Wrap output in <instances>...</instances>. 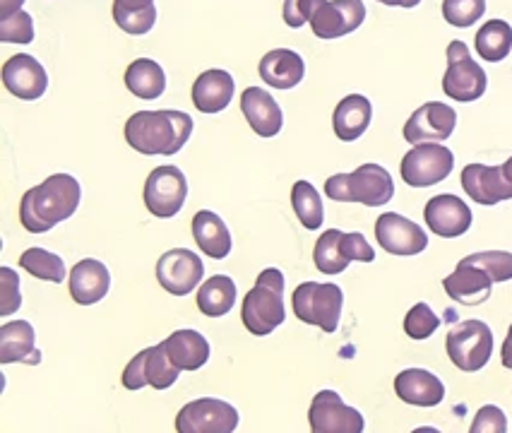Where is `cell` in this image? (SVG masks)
<instances>
[{"label": "cell", "mask_w": 512, "mask_h": 433, "mask_svg": "<svg viewBox=\"0 0 512 433\" xmlns=\"http://www.w3.org/2000/svg\"><path fill=\"white\" fill-rule=\"evenodd\" d=\"M193 135V116L186 111H138L125 123V142L145 157H174Z\"/></svg>", "instance_id": "1"}, {"label": "cell", "mask_w": 512, "mask_h": 433, "mask_svg": "<svg viewBox=\"0 0 512 433\" xmlns=\"http://www.w3.org/2000/svg\"><path fill=\"white\" fill-rule=\"evenodd\" d=\"M82 188L75 176L53 174L22 195L20 222L29 234H46L77 212Z\"/></svg>", "instance_id": "2"}, {"label": "cell", "mask_w": 512, "mask_h": 433, "mask_svg": "<svg viewBox=\"0 0 512 433\" xmlns=\"http://www.w3.org/2000/svg\"><path fill=\"white\" fill-rule=\"evenodd\" d=\"M241 320L250 335L265 337L287 320L284 306V275L277 268H267L258 275L255 287L243 299Z\"/></svg>", "instance_id": "3"}, {"label": "cell", "mask_w": 512, "mask_h": 433, "mask_svg": "<svg viewBox=\"0 0 512 433\" xmlns=\"http://www.w3.org/2000/svg\"><path fill=\"white\" fill-rule=\"evenodd\" d=\"M327 198L335 203H361L366 207L388 205L395 195V181L380 164H361L351 174H335L325 181Z\"/></svg>", "instance_id": "4"}, {"label": "cell", "mask_w": 512, "mask_h": 433, "mask_svg": "<svg viewBox=\"0 0 512 433\" xmlns=\"http://www.w3.org/2000/svg\"><path fill=\"white\" fill-rule=\"evenodd\" d=\"M291 306L301 323L315 325L323 332H335L342 318L344 292L337 284L303 282L291 294Z\"/></svg>", "instance_id": "5"}, {"label": "cell", "mask_w": 512, "mask_h": 433, "mask_svg": "<svg viewBox=\"0 0 512 433\" xmlns=\"http://www.w3.org/2000/svg\"><path fill=\"white\" fill-rule=\"evenodd\" d=\"M373 263L375 251L366 236L359 231L327 229L320 234L313 248V263L323 275H339L349 268V263Z\"/></svg>", "instance_id": "6"}, {"label": "cell", "mask_w": 512, "mask_h": 433, "mask_svg": "<svg viewBox=\"0 0 512 433\" xmlns=\"http://www.w3.org/2000/svg\"><path fill=\"white\" fill-rule=\"evenodd\" d=\"M445 56H448V70L443 75L445 97L462 104L476 102V99L484 97L488 77L484 68L472 58L469 46L464 41H450Z\"/></svg>", "instance_id": "7"}, {"label": "cell", "mask_w": 512, "mask_h": 433, "mask_svg": "<svg viewBox=\"0 0 512 433\" xmlns=\"http://www.w3.org/2000/svg\"><path fill=\"white\" fill-rule=\"evenodd\" d=\"M448 357L464 373H476L491 361L493 332L484 320H462L448 332Z\"/></svg>", "instance_id": "8"}, {"label": "cell", "mask_w": 512, "mask_h": 433, "mask_svg": "<svg viewBox=\"0 0 512 433\" xmlns=\"http://www.w3.org/2000/svg\"><path fill=\"white\" fill-rule=\"evenodd\" d=\"M455 169V154L440 142L414 145L400 164L402 181L412 188H431L445 181Z\"/></svg>", "instance_id": "9"}, {"label": "cell", "mask_w": 512, "mask_h": 433, "mask_svg": "<svg viewBox=\"0 0 512 433\" xmlns=\"http://www.w3.org/2000/svg\"><path fill=\"white\" fill-rule=\"evenodd\" d=\"M366 20L363 0H313L308 25L318 39H339L356 32Z\"/></svg>", "instance_id": "10"}, {"label": "cell", "mask_w": 512, "mask_h": 433, "mask_svg": "<svg viewBox=\"0 0 512 433\" xmlns=\"http://www.w3.org/2000/svg\"><path fill=\"white\" fill-rule=\"evenodd\" d=\"M145 205L154 217L171 219L183 210L188 198V179L178 166H157L145 181Z\"/></svg>", "instance_id": "11"}, {"label": "cell", "mask_w": 512, "mask_h": 433, "mask_svg": "<svg viewBox=\"0 0 512 433\" xmlns=\"http://www.w3.org/2000/svg\"><path fill=\"white\" fill-rule=\"evenodd\" d=\"M178 373L181 369L169 359L164 344H157V347L142 349L128 361L123 371V388L140 390L150 385L154 390H166L178 381Z\"/></svg>", "instance_id": "12"}, {"label": "cell", "mask_w": 512, "mask_h": 433, "mask_svg": "<svg viewBox=\"0 0 512 433\" xmlns=\"http://www.w3.org/2000/svg\"><path fill=\"white\" fill-rule=\"evenodd\" d=\"M236 429V407L217 397H200L176 414L178 433H234Z\"/></svg>", "instance_id": "13"}, {"label": "cell", "mask_w": 512, "mask_h": 433, "mask_svg": "<svg viewBox=\"0 0 512 433\" xmlns=\"http://www.w3.org/2000/svg\"><path fill=\"white\" fill-rule=\"evenodd\" d=\"M313 433H361L366 429L359 409L349 407L335 390H320L308 409Z\"/></svg>", "instance_id": "14"}, {"label": "cell", "mask_w": 512, "mask_h": 433, "mask_svg": "<svg viewBox=\"0 0 512 433\" xmlns=\"http://www.w3.org/2000/svg\"><path fill=\"white\" fill-rule=\"evenodd\" d=\"M202 275H205V265L200 255L188 248L166 251L157 263V282L174 296L193 294V289L200 287Z\"/></svg>", "instance_id": "15"}, {"label": "cell", "mask_w": 512, "mask_h": 433, "mask_svg": "<svg viewBox=\"0 0 512 433\" xmlns=\"http://www.w3.org/2000/svg\"><path fill=\"white\" fill-rule=\"evenodd\" d=\"M457 114L455 109L443 102H428L409 116L404 123V140L409 145H424V142H443L455 133Z\"/></svg>", "instance_id": "16"}, {"label": "cell", "mask_w": 512, "mask_h": 433, "mask_svg": "<svg viewBox=\"0 0 512 433\" xmlns=\"http://www.w3.org/2000/svg\"><path fill=\"white\" fill-rule=\"evenodd\" d=\"M375 239H378V246L390 255H419L428 246L426 231L412 219L397 215V212H383L378 217Z\"/></svg>", "instance_id": "17"}, {"label": "cell", "mask_w": 512, "mask_h": 433, "mask_svg": "<svg viewBox=\"0 0 512 433\" xmlns=\"http://www.w3.org/2000/svg\"><path fill=\"white\" fill-rule=\"evenodd\" d=\"M3 85L22 102H37L49 90V75L37 58L29 53H17L3 65Z\"/></svg>", "instance_id": "18"}, {"label": "cell", "mask_w": 512, "mask_h": 433, "mask_svg": "<svg viewBox=\"0 0 512 433\" xmlns=\"http://www.w3.org/2000/svg\"><path fill=\"white\" fill-rule=\"evenodd\" d=\"M424 219L428 229H431L433 234L443 236V239H457V236L467 234L474 222L469 205L464 203L462 198L450 193L436 195V198L428 200Z\"/></svg>", "instance_id": "19"}, {"label": "cell", "mask_w": 512, "mask_h": 433, "mask_svg": "<svg viewBox=\"0 0 512 433\" xmlns=\"http://www.w3.org/2000/svg\"><path fill=\"white\" fill-rule=\"evenodd\" d=\"M241 111L246 116L248 126L260 138H275L284 126V114L279 109L277 99L263 87H248L241 94Z\"/></svg>", "instance_id": "20"}, {"label": "cell", "mask_w": 512, "mask_h": 433, "mask_svg": "<svg viewBox=\"0 0 512 433\" xmlns=\"http://www.w3.org/2000/svg\"><path fill=\"white\" fill-rule=\"evenodd\" d=\"M493 284L496 282L491 280V275H488L486 270L460 260V263H457V270L443 280V289L452 301H457V304L479 306L491 299Z\"/></svg>", "instance_id": "21"}, {"label": "cell", "mask_w": 512, "mask_h": 433, "mask_svg": "<svg viewBox=\"0 0 512 433\" xmlns=\"http://www.w3.org/2000/svg\"><path fill=\"white\" fill-rule=\"evenodd\" d=\"M0 364H41L37 332H34L29 320H13V323H5L0 328Z\"/></svg>", "instance_id": "22"}, {"label": "cell", "mask_w": 512, "mask_h": 433, "mask_svg": "<svg viewBox=\"0 0 512 433\" xmlns=\"http://www.w3.org/2000/svg\"><path fill=\"white\" fill-rule=\"evenodd\" d=\"M111 272L97 258H85L70 270V296L77 306H94L109 294Z\"/></svg>", "instance_id": "23"}, {"label": "cell", "mask_w": 512, "mask_h": 433, "mask_svg": "<svg viewBox=\"0 0 512 433\" xmlns=\"http://www.w3.org/2000/svg\"><path fill=\"white\" fill-rule=\"evenodd\" d=\"M236 92V82L231 73L226 70H205V73L195 77L193 92H190V99H193L195 109L200 114H222L226 106L231 104Z\"/></svg>", "instance_id": "24"}, {"label": "cell", "mask_w": 512, "mask_h": 433, "mask_svg": "<svg viewBox=\"0 0 512 433\" xmlns=\"http://www.w3.org/2000/svg\"><path fill=\"white\" fill-rule=\"evenodd\" d=\"M395 393L404 405L436 407L443 402L445 385L436 373L426 369H404L395 378Z\"/></svg>", "instance_id": "25"}, {"label": "cell", "mask_w": 512, "mask_h": 433, "mask_svg": "<svg viewBox=\"0 0 512 433\" xmlns=\"http://www.w3.org/2000/svg\"><path fill=\"white\" fill-rule=\"evenodd\" d=\"M258 73L275 90H294L306 75V63L296 51L275 49L260 58Z\"/></svg>", "instance_id": "26"}, {"label": "cell", "mask_w": 512, "mask_h": 433, "mask_svg": "<svg viewBox=\"0 0 512 433\" xmlns=\"http://www.w3.org/2000/svg\"><path fill=\"white\" fill-rule=\"evenodd\" d=\"M162 344L169 359L181 371H200L212 357L210 342L198 330H176Z\"/></svg>", "instance_id": "27"}, {"label": "cell", "mask_w": 512, "mask_h": 433, "mask_svg": "<svg viewBox=\"0 0 512 433\" xmlns=\"http://www.w3.org/2000/svg\"><path fill=\"white\" fill-rule=\"evenodd\" d=\"M193 239L198 243V248L205 255H210L214 260H224L226 255L234 248V241H231V231L224 224V219L212 210H200L195 212L193 224Z\"/></svg>", "instance_id": "28"}, {"label": "cell", "mask_w": 512, "mask_h": 433, "mask_svg": "<svg viewBox=\"0 0 512 433\" xmlns=\"http://www.w3.org/2000/svg\"><path fill=\"white\" fill-rule=\"evenodd\" d=\"M371 118L373 106L368 102V97L349 94L337 104L335 114H332V128H335V135L342 142H354L371 126Z\"/></svg>", "instance_id": "29"}, {"label": "cell", "mask_w": 512, "mask_h": 433, "mask_svg": "<svg viewBox=\"0 0 512 433\" xmlns=\"http://www.w3.org/2000/svg\"><path fill=\"white\" fill-rule=\"evenodd\" d=\"M462 188L476 205H498L503 203V188H500V176L498 166H486V164H467L462 169Z\"/></svg>", "instance_id": "30"}, {"label": "cell", "mask_w": 512, "mask_h": 433, "mask_svg": "<svg viewBox=\"0 0 512 433\" xmlns=\"http://www.w3.org/2000/svg\"><path fill=\"white\" fill-rule=\"evenodd\" d=\"M125 87L138 99H159L166 92L164 68L152 58H135L125 70Z\"/></svg>", "instance_id": "31"}, {"label": "cell", "mask_w": 512, "mask_h": 433, "mask_svg": "<svg viewBox=\"0 0 512 433\" xmlns=\"http://www.w3.org/2000/svg\"><path fill=\"white\" fill-rule=\"evenodd\" d=\"M113 20L125 34L142 37L152 32L157 22V8L154 0H113Z\"/></svg>", "instance_id": "32"}, {"label": "cell", "mask_w": 512, "mask_h": 433, "mask_svg": "<svg viewBox=\"0 0 512 433\" xmlns=\"http://www.w3.org/2000/svg\"><path fill=\"white\" fill-rule=\"evenodd\" d=\"M236 304V284L231 277L214 275L198 289V308L202 316L222 318Z\"/></svg>", "instance_id": "33"}, {"label": "cell", "mask_w": 512, "mask_h": 433, "mask_svg": "<svg viewBox=\"0 0 512 433\" xmlns=\"http://www.w3.org/2000/svg\"><path fill=\"white\" fill-rule=\"evenodd\" d=\"M476 53L488 63H500L512 51V27L505 20H488L476 32Z\"/></svg>", "instance_id": "34"}, {"label": "cell", "mask_w": 512, "mask_h": 433, "mask_svg": "<svg viewBox=\"0 0 512 433\" xmlns=\"http://www.w3.org/2000/svg\"><path fill=\"white\" fill-rule=\"evenodd\" d=\"M291 205H294L296 217L308 231H318L325 222V207L320 193L315 191L313 183L296 181L291 188Z\"/></svg>", "instance_id": "35"}, {"label": "cell", "mask_w": 512, "mask_h": 433, "mask_svg": "<svg viewBox=\"0 0 512 433\" xmlns=\"http://www.w3.org/2000/svg\"><path fill=\"white\" fill-rule=\"evenodd\" d=\"M20 268L27 270L32 277H37V280L53 284H61L65 275H68L61 255L46 251V248H27L20 255Z\"/></svg>", "instance_id": "36"}, {"label": "cell", "mask_w": 512, "mask_h": 433, "mask_svg": "<svg viewBox=\"0 0 512 433\" xmlns=\"http://www.w3.org/2000/svg\"><path fill=\"white\" fill-rule=\"evenodd\" d=\"M486 13V0H443V17L452 27H472Z\"/></svg>", "instance_id": "37"}, {"label": "cell", "mask_w": 512, "mask_h": 433, "mask_svg": "<svg viewBox=\"0 0 512 433\" xmlns=\"http://www.w3.org/2000/svg\"><path fill=\"white\" fill-rule=\"evenodd\" d=\"M464 263L476 265V268L486 270L493 282H510L512 280V253L508 251H484L462 258Z\"/></svg>", "instance_id": "38"}, {"label": "cell", "mask_w": 512, "mask_h": 433, "mask_svg": "<svg viewBox=\"0 0 512 433\" xmlns=\"http://www.w3.org/2000/svg\"><path fill=\"white\" fill-rule=\"evenodd\" d=\"M440 328V318L433 313V308L424 304H416L409 308L407 318H404V332H407L412 340H428Z\"/></svg>", "instance_id": "39"}, {"label": "cell", "mask_w": 512, "mask_h": 433, "mask_svg": "<svg viewBox=\"0 0 512 433\" xmlns=\"http://www.w3.org/2000/svg\"><path fill=\"white\" fill-rule=\"evenodd\" d=\"M0 41L5 44H32L34 41V20L25 10L0 20Z\"/></svg>", "instance_id": "40"}, {"label": "cell", "mask_w": 512, "mask_h": 433, "mask_svg": "<svg viewBox=\"0 0 512 433\" xmlns=\"http://www.w3.org/2000/svg\"><path fill=\"white\" fill-rule=\"evenodd\" d=\"M508 431V417L496 405H486L476 412V417L469 426V433H505Z\"/></svg>", "instance_id": "41"}, {"label": "cell", "mask_w": 512, "mask_h": 433, "mask_svg": "<svg viewBox=\"0 0 512 433\" xmlns=\"http://www.w3.org/2000/svg\"><path fill=\"white\" fill-rule=\"evenodd\" d=\"M0 280H3V299H0V316H13L17 308L22 306L20 277L15 275V270L0 268Z\"/></svg>", "instance_id": "42"}, {"label": "cell", "mask_w": 512, "mask_h": 433, "mask_svg": "<svg viewBox=\"0 0 512 433\" xmlns=\"http://www.w3.org/2000/svg\"><path fill=\"white\" fill-rule=\"evenodd\" d=\"M313 0H284V22L291 29H299L308 22V10H311Z\"/></svg>", "instance_id": "43"}, {"label": "cell", "mask_w": 512, "mask_h": 433, "mask_svg": "<svg viewBox=\"0 0 512 433\" xmlns=\"http://www.w3.org/2000/svg\"><path fill=\"white\" fill-rule=\"evenodd\" d=\"M498 176H500V188H503V198L512 200V157L508 162L498 166Z\"/></svg>", "instance_id": "44"}, {"label": "cell", "mask_w": 512, "mask_h": 433, "mask_svg": "<svg viewBox=\"0 0 512 433\" xmlns=\"http://www.w3.org/2000/svg\"><path fill=\"white\" fill-rule=\"evenodd\" d=\"M22 5H25V0H0V20L15 15L17 10H22Z\"/></svg>", "instance_id": "45"}, {"label": "cell", "mask_w": 512, "mask_h": 433, "mask_svg": "<svg viewBox=\"0 0 512 433\" xmlns=\"http://www.w3.org/2000/svg\"><path fill=\"white\" fill-rule=\"evenodd\" d=\"M500 361H503L505 369L512 371V325L508 330V337H505L503 342V349H500Z\"/></svg>", "instance_id": "46"}, {"label": "cell", "mask_w": 512, "mask_h": 433, "mask_svg": "<svg viewBox=\"0 0 512 433\" xmlns=\"http://www.w3.org/2000/svg\"><path fill=\"white\" fill-rule=\"evenodd\" d=\"M378 3L390 5V8H416L421 0H378Z\"/></svg>", "instance_id": "47"}]
</instances>
